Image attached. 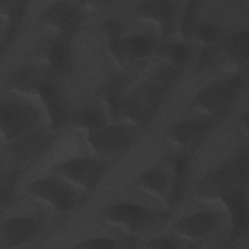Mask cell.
I'll return each instance as SVG.
<instances>
[{
	"label": "cell",
	"mask_w": 249,
	"mask_h": 249,
	"mask_svg": "<svg viewBox=\"0 0 249 249\" xmlns=\"http://www.w3.org/2000/svg\"><path fill=\"white\" fill-rule=\"evenodd\" d=\"M180 76V68L164 66L155 70L130 95L121 98L117 118L132 126L147 124Z\"/></svg>",
	"instance_id": "cell-1"
},
{
	"label": "cell",
	"mask_w": 249,
	"mask_h": 249,
	"mask_svg": "<svg viewBox=\"0 0 249 249\" xmlns=\"http://www.w3.org/2000/svg\"><path fill=\"white\" fill-rule=\"evenodd\" d=\"M247 153H238L203 176L196 185L194 196L201 201L217 200L242 187L247 177Z\"/></svg>",
	"instance_id": "cell-2"
},
{
	"label": "cell",
	"mask_w": 249,
	"mask_h": 249,
	"mask_svg": "<svg viewBox=\"0 0 249 249\" xmlns=\"http://www.w3.org/2000/svg\"><path fill=\"white\" fill-rule=\"evenodd\" d=\"M244 84L239 73H230L202 87L193 98L194 109L208 118L224 113L235 100Z\"/></svg>",
	"instance_id": "cell-3"
},
{
	"label": "cell",
	"mask_w": 249,
	"mask_h": 249,
	"mask_svg": "<svg viewBox=\"0 0 249 249\" xmlns=\"http://www.w3.org/2000/svg\"><path fill=\"white\" fill-rule=\"evenodd\" d=\"M25 194L31 201L55 214L68 213L77 204V191L55 174L29 182Z\"/></svg>",
	"instance_id": "cell-4"
},
{
	"label": "cell",
	"mask_w": 249,
	"mask_h": 249,
	"mask_svg": "<svg viewBox=\"0 0 249 249\" xmlns=\"http://www.w3.org/2000/svg\"><path fill=\"white\" fill-rule=\"evenodd\" d=\"M40 117L30 104L9 99L0 106V130L4 142L14 144L31 135L36 130Z\"/></svg>",
	"instance_id": "cell-5"
},
{
	"label": "cell",
	"mask_w": 249,
	"mask_h": 249,
	"mask_svg": "<svg viewBox=\"0 0 249 249\" xmlns=\"http://www.w3.org/2000/svg\"><path fill=\"white\" fill-rule=\"evenodd\" d=\"M104 162L89 157H76L64 160L54 168V174L76 191L92 192L105 172Z\"/></svg>",
	"instance_id": "cell-6"
},
{
	"label": "cell",
	"mask_w": 249,
	"mask_h": 249,
	"mask_svg": "<svg viewBox=\"0 0 249 249\" xmlns=\"http://www.w3.org/2000/svg\"><path fill=\"white\" fill-rule=\"evenodd\" d=\"M103 221L124 233L134 234L144 231L155 220V213L135 202H118L107 205L101 211Z\"/></svg>",
	"instance_id": "cell-7"
},
{
	"label": "cell",
	"mask_w": 249,
	"mask_h": 249,
	"mask_svg": "<svg viewBox=\"0 0 249 249\" xmlns=\"http://www.w3.org/2000/svg\"><path fill=\"white\" fill-rule=\"evenodd\" d=\"M106 46L111 59L119 67H124L149 57L156 48V40L151 33H136L107 42Z\"/></svg>",
	"instance_id": "cell-8"
},
{
	"label": "cell",
	"mask_w": 249,
	"mask_h": 249,
	"mask_svg": "<svg viewBox=\"0 0 249 249\" xmlns=\"http://www.w3.org/2000/svg\"><path fill=\"white\" fill-rule=\"evenodd\" d=\"M87 135V144L97 157L116 155L127 148L133 140L131 131L121 124H104Z\"/></svg>",
	"instance_id": "cell-9"
},
{
	"label": "cell",
	"mask_w": 249,
	"mask_h": 249,
	"mask_svg": "<svg viewBox=\"0 0 249 249\" xmlns=\"http://www.w3.org/2000/svg\"><path fill=\"white\" fill-rule=\"evenodd\" d=\"M134 13L139 21L153 27L163 36L172 34L177 28V3L173 1L150 0L139 2Z\"/></svg>",
	"instance_id": "cell-10"
},
{
	"label": "cell",
	"mask_w": 249,
	"mask_h": 249,
	"mask_svg": "<svg viewBox=\"0 0 249 249\" xmlns=\"http://www.w3.org/2000/svg\"><path fill=\"white\" fill-rule=\"evenodd\" d=\"M82 7L75 2L59 1L51 4L44 12V25L57 37L75 33L82 21Z\"/></svg>",
	"instance_id": "cell-11"
},
{
	"label": "cell",
	"mask_w": 249,
	"mask_h": 249,
	"mask_svg": "<svg viewBox=\"0 0 249 249\" xmlns=\"http://www.w3.org/2000/svg\"><path fill=\"white\" fill-rule=\"evenodd\" d=\"M221 215L213 210H199L177 219L172 231L182 240L196 241L212 233L220 225Z\"/></svg>",
	"instance_id": "cell-12"
},
{
	"label": "cell",
	"mask_w": 249,
	"mask_h": 249,
	"mask_svg": "<svg viewBox=\"0 0 249 249\" xmlns=\"http://www.w3.org/2000/svg\"><path fill=\"white\" fill-rule=\"evenodd\" d=\"M212 127V122L205 117L180 120L165 131L166 142L176 149H187L204 136Z\"/></svg>",
	"instance_id": "cell-13"
},
{
	"label": "cell",
	"mask_w": 249,
	"mask_h": 249,
	"mask_svg": "<svg viewBox=\"0 0 249 249\" xmlns=\"http://www.w3.org/2000/svg\"><path fill=\"white\" fill-rule=\"evenodd\" d=\"M40 222L31 216H14L5 219L1 225V238L6 247L23 246L38 234Z\"/></svg>",
	"instance_id": "cell-14"
},
{
	"label": "cell",
	"mask_w": 249,
	"mask_h": 249,
	"mask_svg": "<svg viewBox=\"0 0 249 249\" xmlns=\"http://www.w3.org/2000/svg\"><path fill=\"white\" fill-rule=\"evenodd\" d=\"M38 55L44 70L53 75H65L71 69V52L68 45L61 39L41 43Z\"/></svg>",
	"instance_id": "cell-15"
},
{
	"label": "cell",
	"mask_w": 249,
	"mask_h": 249,
	"mask_svg": "<svg viewBox=\"0 0 249 249\" xmlns=\"http://www.w3.org/2000/svg\"><path fill=\"white\" fill-rule=\"evenodd\" d=\"M136 186L153 200L163 206H170L171 180L163 169L152 167L143 171L136 178Z\"/></svg>",
	"instance_id": "cell-16"
},
{
	"label": "cell",
	"mask_w": 249,
	"mask_h": 249,
	"mask_svg": "<svg viewBox=\"0 0 249 249\" xmlns=\"http://www.w3.org/2000/svg\"><path fill=\"white\" fill-rule=\"evenodd\" d=\"M216 201L223 204L230 216L231 223V238H236L244 233L247 229L248 206L243 186L232 190Z\"/></svg>",
	"instance_id": "cell-17"
},
{
	"label": "cell",
	"mask_w": 249,
	"mask_h": 249,
	"mask_svg": "<svg viewBox=\"0 0 249 249\" xmlns=\"http://www.w3.org/2000/svg\"><path fill=\"white\" fill-rule=\"evenodd\" d=\"M37 97L46 112L52 128L62 127L66 121V107L57 87L46 79L40 87Z\"/></svg>",
	"instance_id": "cell-18"
},
{
	"label": "cell",
	"mask_w": 249,
	"mask_h": 249,
	"mask_svg": "<svg viewBox=\"0 0 249 249\" xmlns=\"http://www.w3.org/2000/svg\"><path fill=\"white\" fill-rule=\"evenodd\" d=\"M46 80L40 68L24 65L15 69L8 77V87L15 94L26 97L36 96Z\"/></svg>",
	"instance_id": "cell-19"
},
{
	"label": "cell",
	"mask_w": 249,
	"mask_h": 249,
	"mask_svg": "<svg viewBox=\"0 0 249 249\" xmlns=\"http://www.w3.org/2000/svg\"><path fill=\"white\" fill-rule=\"evenodd\" d=\"M220 51L222 55L231 64H246L249 54L248 30L244 29L231 34L221 43Z\"/></svg>",
	"instance_id": "cell-20"
},
{
	"label": "cell",
	"mask_w": 249,
	"mask_h": 249,
	"mask_svg": "<svg viewBox=\"0 0 249 249\" xmlns=\"http://www.w3.org/2000/svg\"><path fill=\"white\" fill-rule=\"evenodd\" d=\"M171 195L170 206L179 203L184 196L187 177L190 169V162L186 156H177L171 161Z\"/></svg>",
	"instance_id": "cell-21"
},
{
	"label": "cell",
	"mask_w": 249,
	"mask_h": 249,
	"mask_svg": "<svg viewBox=\"0 0 249 249\" xmlns=\"http://www.w3.org/2000/svg\"><path fill=\"white\" fill-rule=\"evenodd\" d=\"M5 5L1 9L2 20L6 24L3 33V47L8 45L17 34L26 10V4L23 2H7Z\"/></svg>",
	"instance_id": "cell-22"
},
{
	"label": "cell",
	"mask_w": 249,
	"mask_h": 249,
	"mask_svg": "<svg viewBox=\"0 0 249 249\" xmlns=\"http://www.w3.org/2000/svg\"><path fill=\"white\" fill-rule=\"evenodd\" d=\"M160 55L166 59L170 66L180 68L193 58V50L190 46L182 42L171 43L160 50Z\"/></svg>",
	"instance_id": "cell-23"
},
{
	"label": "cell",
	"mask_w": 249,
	"mask_h": 249,
	"mask_svg": "<svg viewBox=\"0 0 249 249\" xmlns=\"http://www.w3.org/2000/svg\"><path fill=\"white\" fill-rule=\"evenodd\" d=\"M198 5L197 1H189L182 13L180 21L178 23L179 33L183 38H190L193 36L197 24L198 18Z\"/></svg>",
	"instance_id": "cell-24"
},
{
	"label": "cell",
	"mask_w": 249,
	"mask_h": 249,
	"mask_svg": "<svg viewBox=\"0 0 249 249\" xmlns=\"http://www.w3.org/2000/svg\"><path fill=\"white\" fill-rule=\"evenodd\" d=\"M104 124H106L104 114L97 108L85 109L78 117V125L86 134L100 128Z\"/></svg>",
	"instance_id": "cell-25"
},
{
	"label": "cell",
	"mask_w": 249,
	"mask_h": 249,
	"mask_svg": "<svg viewBox=\"0 0 249 249\" xmlns=\"http://www.w3.org/2000/svg\"><path fill=\"white\" fill-rule=\"evenodd\" d=\"M220 36L219 27L212 22H203L198 24L193 34V38L203 48L211 47L217 42Z\"/></svg>",
	"instance_id": "cell-26"
},
{
	"label": "cell",
	"mask_w": 249,
	"mask_h": 249,
	"mask_svg": "<svg viewBox=\"0 0 249 249\" xmlns=\"http://www.w3.org/2000/svg\"><path fill=\"white\" fill-rule=\"evenodd\" d=\"M73 247L81 249H115L120 248L121 245L119 241L114 238L107 236H94L81 240L77 242Z\"/></svg>",
	"instance_id": "cell-27"
},
{
	"label": "cell",
	"mask_w": 249,
	"mask_h": 249,
	"mask_svg": "<svg viewBox=\"0 0 249 249\" xmlns=\"http://www.w3.org/2000/svg\"><path fill=\"white\" fill-rule=\"evenodd\" d=\"M100 29H101V33L107 43V42L121 39L123 37V32H124V27L123 22L120 21L119 19L110 18V19L104 20L101 23Z\"/></svg>",
	"instance_id": "cell-28"
},
{
	"label": "cell",
	"mask_w": 249,
	"mask_h": 249,
	"mask_svg": "<svg viewBox=\"0 0 249 249\" xmlns=\"http://www.w3.org/2000/svg\"><path fill=\"white\" fill-rule=\"evenodd\" d=\"M145 246L153 249H177L181 247V244L179 240L169 236H157L150 239Z\"/></svg>",
	"instance_id": "cell-29"
},
{
	"label": "cell",
	"mask_w": 249,
	"mask_h": 249,
	"mask_svg": "<svg viewBox=\"0 0 249 249\" xmlns=\"http://www.w3.org/2000/svg\"><path fill=\"white\" fill-rule=\"evenodd\" d=\"M238 124L240 126V130L241 133L245 136V138H247L248 136V112H244L238 121Z\"/></svg>",
	"instance_id": "cell-30"
}]
</instances>
